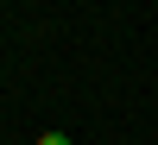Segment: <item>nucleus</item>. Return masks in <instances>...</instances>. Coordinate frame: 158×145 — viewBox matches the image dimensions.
<instances>
[{
  "label": "nucleus",
  "instance_id": "1",
  "mask_svg": "<svg viewBox=\"0 0 158 145\" xmlns=\"http://www.w3.org/2000/svg\"><path fill=\"white\" fill-rule=\"evenodd\" d=\"M38 145H70V139H63V133H38Z\"/></svg>",
  "mask_w": 158,
  "mask_h": 145
}]
</instances>
